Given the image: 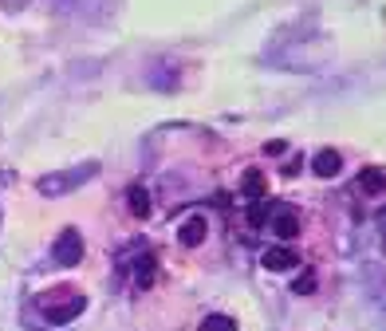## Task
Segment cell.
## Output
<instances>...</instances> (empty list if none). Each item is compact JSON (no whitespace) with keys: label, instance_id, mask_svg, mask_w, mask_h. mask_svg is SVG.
I'll return each instance as SVG.
<instances>
[{"label":"cell","instance_id":"1","mask_svg":"<svg viewBox=\"0 0 386 331\" xmlns=\"http://www.w3.org/2000/svg\"><path fill=\"white\" fill-rule=\"evenodd\" d=\"M79 261H83V237H79V229H63L60 241H55V264L75 268Z\"/></svg>","mask_w":386,"mask_h":331},{"label":"cell","instance_id":"2","mask_svg":"<svg viewBox=\"0 0 386 331\" xmlns=\"http://www.w3.org/2000/svg\"><path fill=\"white\" fill-rule=\"evenodd\" d=\"M272 229H276V237H280V241H292L296 233H300V217H296L292 205H276V213H272Z\"/></svg>","mask_w":386,"mask_h":331},{"label":"cell","instance_id":"3","mask_svg":"<svg viewBox=\"0 0 386 331\" xmlns=\"http://www.w3.org/2000/svg\"><path fill=\"white\" fill-rule=\"evenodd\" d=\"M260 264H264L268 272H288V268H296L300 264V256H296V248H268L264 256H260Z\"/></svg>","mask_w":386,"mask_h":331},{"label":"cell","instance_id":"4","mask_svg":"<svg viewBox=\"0 0 386 331\" xmlns=\"http://www.w3.org/2000/svg\"><path fill=\"white\" fill-rule=\"evenodd\" d=\"M339 170H343V154L339 150H319L316 158H311V174H316V178H335Z\"/></svg>","mask_w":386,"mask_h":331},{"label":"cell","instance_id":"5","mask_svg":"<svg viewBox=\"0 0 386 331\" xmlns=\"http://www.w3.org/2000/svg\"><path fill=\"white\" fill-rule=\"evenodd\" d=\"M205 233H209L205 217H189L186 225L178 229V241H181V248H198L201 241H205Z\"/></svg>","mask_w":386,"mask_h":331},{"label":"cell","instance_id":"6","mask_svg":"<svg viewBox=\"0 0 386 331\" xmlns=\"http://www.w3.org/2000/svg\"><path fill=\"white\" fill-rule=\"evenodd\" d=\"M83 308H87V296H79V292H75V296H71L68 304H60V308H48L43 315H48L52 323H71L79 312H83Z\"/></svg>","mask_w":386,"mask_h":331},{"label":"cell","instance_id":"7","mask_svg":"<svg viewBox=\"0 0 386 331\" xmlns=\"http://www.w3.org/2000/svg\"><path fill=\"white\" fill-rule=\"evenodd\" d=\"M264 174H260V170H249V174H245V178H240V194H245V197H249V201H260V197H264Z\"/></svg>","mask_w":386,"mask_h":331},{"label":"cell","instance_id":"8","mask_svg":"<svg viewBox=\"0 0 386 331\" xmlns=\"http://www.w3.org/2000/svg\"><path fill=\"white\" fill-rule=\"evenodd\" d=\"M127 201H130V213H134V217H150V189L146 186H130Z\"/></svg>","mask_w":386,"mask_h":331},{"label":"cell","instance_id":"9","mask_svg":"<svg viewBox=\"0 0 386 331\" xmlns=\"http://www.w3.org/2000/svg\"><path fill=\"white\" fill-rule=\"evenodd\" d=\"M359 189H363V194H382V189H386V174L375 170V166H367V170L359 174Z\"/></svg>","mask_w":386,"mask_h":331},{"label":"cell","instance_id":"10","mask_svg":"<svg viewBox=\"0 0 386 331\" xmlns=\"http://www.w3.org/2000/svg\"><path fill=\"white\" fill-rule=\"evenodd\" d=\"M134 280H138V288H150V284H154V256H150V253L138 256V264H134Z\"/></svg>","mask_w":386,"mask_h":331},{"label":"cell","instance_id":"11","mask_svg":"<svg viewBox=\"0 0 386 331\" xmlns=\"http://www.w3.org/2000/svg\"><path fill=\"white\" fill-rule=\"evenodd\" d=\"M198 331H237V320H232V315H205V320H201V327Z\"/></svg>","mask_w":386,"mask_h":331},{"label":"cell","instance_id":"12","mask_svg":"<svg viewBox=\"0 0 386 331\" xmlns=\"http://www.w3.org/2000/svg\"><path fill=\"white\" fill-rule=\"evenodd\" d=\"M292 292H296V296H311V292H316V272H311V268H304L300 276H296Z\"/></svg>","mask_w":386,"mask_h":331},{"label":"cell","instance_id":"13","mask_svg":"<svg viewBox=\"0 0 386 331\" xmlns=\"http://www.w3.org/2000/svg\"><path fill=\"white\" fill-rule=\"evenodd\" d=\"M264 150H268V154H276V158H280V154H284V150H288V142H268V146H264Z\"/></svg>","mask_w":386,"mask_h":331}]
</instances>
